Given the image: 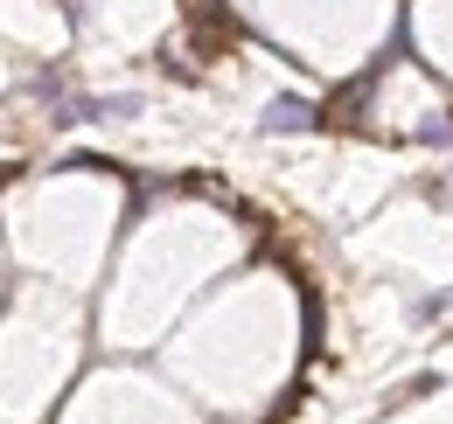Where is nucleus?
Instances as JSON below:
<instances>
[{
	"label": "nucleus",
	"mask_w": 453,
	"mask_h": 424,
	"mask_svg": "<svg viewBox=\"0 0 453 424\" xmlns=\"http://www.w3.org/2000/svg\"><path fill=\"white\" fill-rule=\"evenodd\" d=\"M321 111H314V98H273L265 105V118H258V132H307Z\"/></svg>",
	"instance_id": "f03ea898"
},
{
	"label": "nucleus",
	"mask_w": 453,
	"mask_h": 424,
	"mask_svg": "<svg viewBox=\"0 0 453 424\" xmlns=\"http://www.w3.org/2000/svg\"><path fill=\"white\" fill-rule=\"evenodd\" d=\"M140 98L126 91V98H63L57 105V125H98V118H133Z\"/></svg>",
	"instance_id": "f257e3e1"
}]
</instances>
